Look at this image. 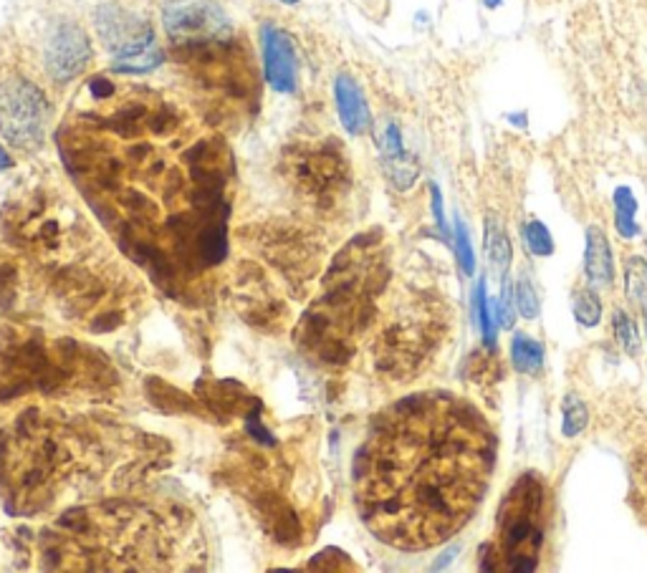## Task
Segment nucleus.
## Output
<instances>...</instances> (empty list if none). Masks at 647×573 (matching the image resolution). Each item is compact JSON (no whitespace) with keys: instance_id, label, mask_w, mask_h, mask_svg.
Instances as JSON below:
<instances>
[{"instance_id":"10","label":"nucleus","mask_w":647,"mask_h":573,"mask_svg":"<svg viewBox=\"0 0 647 573\" xmlns=\"http://www.w3.org/2000/svg\"><path fill=\"white\" fill-rule=\"evenodd\" d=\"M379 152H383V167H385V175L389 177V183H393L397 190H407V187H413L420 175V167L418 163H415V157L405 152L400 129H397L395 124H389V127L385 129L383 139H379Z\"/></svg>"},{"instance_id":"27","label":"nucleus","mask_w":647,"mask_h":573,"mask_svg":"<svg viewBox=\"0 0 647 573\" xmlns=\"http://www.w3.org/2000/svg\"><path fill=\"white\" fill-rule=\"evenodd\" d=\"M281 3H286V6H294V3H301V0H281Z\"/></svg>"},{"instance_id":"25","label":"nucleus","mask_w":647,"mask_h":573,"mask_svg":"<svg viewBox=\"0 0 647 573\" xmlns=\"http://www.w3.org/2000/svg\"><path fill=\"white\" fill-rule=\"evenodd\" d=\"M432 190V212H436V220H438V226H440V230H448L446 228V218H442V205H440V190L436 185L430 187Z\"/></svg>"},{"instance_id":"18","label":"nucleus","mask_w":647,"mask_h":573,"mask_svg":"<svg viewBox=\"0 0 647 573\" xmlns=\"http://www.w3.org/2000/svg\"><path fill=\"white\" fill-rule=\"evenodd\" d=\"M524 246L539 258H546V256L554 253L552 232H549V228L536 220L524 226Z\"/></svg>"},{"instance_id":"24","label":"nucleus","mask_w":647,"mask_h":573,"mask_svg":"<svg viewBox=\"0 0 647 573\" xmlns=\"http://www.w3.org/2000/svg\"><path fill=\"white\" fill-rule=\"evenodd\" d=\"M615 226L619 230V236L623 238H635L637 236V226H635V218H627V215H615Z\"/></svg>"},{"instance_id":"13","label":"nucleus","mask_w":647,"mask_h":573,"mask_svg":"<svg viewBox=\"0 0 647 573\" xmlns=\"http://www.w3.org/2000/svg\"><path fill=\"white\" fill-rule=\"evenodd\" d=\"M625 293L633 303L647 306V263L640 256H633L625 268Z\"/></svg>"},{"instance_id":"19","label":"nucleus","mask_w":647,"mask_h":573,"mask_svg":"<svg viewBox=\"0 0 647 573\" xmlns=\"http://www.w3.org/2000/svg\"><path fill=\"white\" fill-rule=\"evenodd\" d=\"M615 336H617L619 346H623L630 356H637V352H640V338H637V329L633 324V319L627 316L625 311L615 313Z\"/></svg>"},{"instance_id":"14","label":"nucleus","mask_w":647,"mask_h":573,"mask_svg":"<svg viewBox=\"0 0 647 573\" xmlns=\"http://www.w3.org/2000/svg\"><path fill=\"white\" fill-rule=\"evenodd\" d=\"M562 411H564V425H562L564 437H570L572 440V437L582 435V429L587 427V423H589V415H587V407H584V402L580 397H574V394H570V397H564Z\"/></svg>"},{"instance_id":"17","label":"nucleus","mask_w":647,"mask_h":573,"mask_svg":"<svg viewBox=\"0 0 647 573\" xmlns=\"http://www.w3.org/2000/svg\"><path fill=\"white\" fill-rule=\"evenodd\" d=\"M574 316L584 326H597L602 319V303L595 291H577L574 293Z\"/></svg>"},{"instance_id":"3","label":"nucleus","mask_w":647,"mask_h":573,"mask_svg":"<svg viewBox=\"0 0 647 573\" xmlns=\"http://www.w3.org/2000/svg\"><path fill=\"white\" fill-rule=\"evenodd\" d=\"M544 482L534 472H526L503 498L495 518V541L486 545L489 559L481 569L526 573L539 566L544 545Z\"/></svg>"},{"instance_id":"1","label":"nucleus","mask_w":647,"mask_h":573,"mask_svg":"<svg viewBox=\"0 0 647 573\" xmlns=\"http://www.w3.org/2000/svg\"><path fill=\"white\" fill-rule=\"evenodd\" d=\"M56 145L96 218L167 293L226 261L233 152L188 102L127 74H94Z\"/></svg>"},{"instance_id":"9","label":"nucleus","mask_w":647,"mask_h":573,"mask_svg":"<svg viewBox=\"0 0 647 573\" xmlns=\"http://www.w3.org/2000/svg\"><path fill=\"white\" fill-rule=\"evenodd\" d=\"M334 98H336V112H340L344 129H347L352 137H362V134H367L372 127V116H369L367 98L365 94H362L359 84L347 74L336 76Z\"/></svg>"},{"instance_id":"21","label":"nucleus","mask_w":647,"mask_h":573,"mask_svg":"<svg viewBox=\"0 0 647 573\" xmlns=\"http://www.w3.org/2000/svg\"><path fill=\"white\" fill-rule=\"evenodd\" d=\"M513 313H516V299H513V285L511 283H503L499 309H495V319H499V324L503 329H511L513 326Z\"/></svg>"},{"instance_id":"16","label":"nucleus","mask_w":647,"mask_h":573,"mask_svg":"<svg viewBox=\"0 0 647 573\" xmlns=\"http://www.w3.org/2000/svg\"><path fill=\"white\" fill-rule=\"evenodd\" d=\"M486 248H489V256L491 261L501 268H509L511 263V243H509V236L503 232L495 222H489V228H486Z\"/></svg>"},{"instance_id":"28","label":"nucleus","mask_w":647,"mask_h":573,"mask_svg":"<svg viewBox=\"0 0 647 573\" xmlns=\"http://www.w3.org/2000/svg\"><path fill=\"white\" fill-rule=\"evenodd\" d=\"M645 329H647V306H645Z\"/></svg>"},{"instance_id":"12","label":"nucleus","mask_w":647,"mask_h":573,"mask_svg":"<svg viewBox=\"0 0 647 573\" xmlns=\"http://www.w3.org/2000/svg\"><path fill=\"white\" fill-rule=\"evenodd\" d=\"M511 362L521 374H536L544 364V346L526 334H516L511 342Z\"/></svg>"},{"instance_id":"22","label":"nucleus","mask_w":647,"mask_h":573,"mask_svg":"<svg viewBox=\"0 0 647 573\" xmlns=\"http://www.w3.org/2000/svg\"><path fill=\"white\" fill-rule=\"evenodd\" d=\"M478 316H481V331L486 344L493 346L495 331H493V319H491V306H489V295H486V285H478Z\"/></svg>"},{"instance_id":"20","label":"nucleus","mask_w":647,"mask_h":573,"mask_svg":"<svg viewBox=\"0 0 647 573\" xmlns=\"http://www.w3.org/2000/svg\"><path fill=\"white\" fill-rule=\"evenodd\" d=\"M456 248H458V261L460 268H463L466 275H473L476 268V258H473V248H471V238H468V230L463 222H456Z\"/></svg>"},{"instance_id":"26","label":"nucleus","mask_w":647,"mask_h":573,"mask_svg":"<svg viewBox=\"0 0 647 573\" xmlns=\"http://www.w3.org/2000/svg\"><path fill=\"white\" fill-rule=\"evenodd\" d=\"M11 165H13V159L8 157V152L3 147H0V173H3V169H8Z\"/></svg>"},{"instance_id":"23","label":"nucleus","mask_w":647,"mask_h":573,"mask_svg":"<svg viewBox=\"0 0 647 573\" xmlns=\"http://www.w3.org/2000/svg\"><path fill=\"white\" fill-rule=\"evenodd\" d=\"M615 205H617V212L619 215H627V218H635L637 212V202L633 192L627 190V187H619V190L615 192Z\"/></svg>"},{"instance_id":"5","label":"nucleus","mask_w":647,"mask_h":573,"mask_svg":"<svg viewBox=\"0 0 647 573\" xmlns=\"http://www.w3.org/2000/svg\"><path fill=\"white\" fill-rule=\"evenodd\" d=\"M96 31L117 59L112 64L114 74L139 76L163 61V53L155 46V31L117 6H104L96 11Z\"/></svg>"},{"instance_id":"4","label":"nucleus","mask_w":647,"mask_h":573,"mask_svg":"<svg viewBox=\"0 0 647 573\" xmlns=\"http://www.w3.org/2000/svg\"><path fill=\"white\" fill-rule=\"evenodd\" d=\"M51 104L31 79L11 74L0 79V134L21 152H35L46 142Z\"/></svg>"},{"instance_id":"8","label":"nucleus","mask_w":647,"mask_h":573,"mask_svg":"<svg viewBox=\"0 0 647 573\" xmlns=\"http://www.w3.org/2000/svg\"><path fill=\"white\" fill-rule=\"evenodd\" d=\"M263 71L273 92L291 94L296 88V51L286 31L276 25H263Z\"/></svg>"},{"instance_id":"2","label":"nucleus","mask_w":647,"mask_h":573,"mask_svg":"<svg viewBox=\"0 0 647 573\" xmlns=\"http://www.w3.org/2000/svg\"><path fill=\"white\" fill-rule=\"evenodd\" d=\"M495 468V435L481 409L450 392L387 407L354 458V503L372 535L428 551L471 523Z\"/></svg>"},{"instance_id":"11","label":"nucleus","mask_w":647,"mask_h":573,"mask_svg":"<svg viewBox=\"0 0 647 573\" xmlns=\"http://www.w3.org/2000/svg\"><path fill=\"white\" fill-rule=\"evenodd\" d=\"M584 271L587 279L597 289L613 285L615 265H613V248L607 243V236L597 226L587 228V250H584Z\"/></svg>"},{"instance_id":"7","label":"nucleus","mask_w":647,"mask_h":573,"mask_svg":"<svg viewBox=\"0 0 647 573\" xmlns=\"http://www.w3.org/2000/svg\"><path fill=\"white\" fill-rule=\"evenodd\" d=\"M94 49L82 25L71 21L53 23L46 41V69L56 84H69L92 64Z\"/></svg>"},{"instance_id":"6","label":"nucleus","mask_w":647,"mask_h":573,"mask_svg":"<svg viewBox=\"0 0 647 573\" xmlns=\"http://www.w3.org/2000/svg\"><path fill=\"white\" fill-rule=\"evenodd\" d=\"M163 23L170 46H180V43L233 29L223 8L212 3V0H170L165 6Z\"/></svg>"},{"instance_id":"15","label":"nucleus","mask_w":647,"mask_h":573,"mask_svg":"<svg viewBox=\"0 0 647 573\" xmlns=\"http://www.w3.org/2000/svg\"><path fill=\"white\" fill-rule=\"evenodd\" d=\"M513 299H516V311L521 316L534 321L539 319V311H542V301H539V293L534 289V283H531L529 275L524 273L519 279V283L513 285Z\"/></svg>"}]
</instances>
